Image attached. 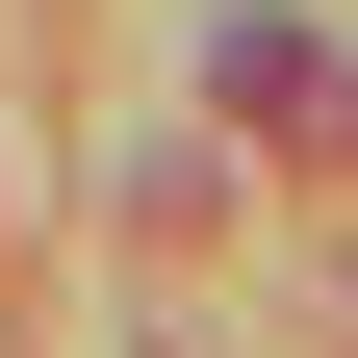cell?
<instances>
[{"label": "cell", "instance_id": "obj_1", "mask_svg": "<svg viewBox=\"0 0 358 358\" xmlns=\"http://www.w3.org/2000/svg\"><path fill=\"white\" fill-rule=\"evenodd\" d=\"M231 128H282V154H333V128H358V77L307 52V26H256V52H231Z\"/></svg>", "mask_w": 358, "mask_h": 358}]
</instances>
